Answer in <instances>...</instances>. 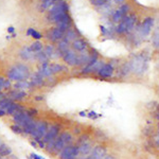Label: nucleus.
<instances>
[{
	"mask_svg": "<svg viewBox=\"0 0 159 159\" xmlns=\"http://www.w3.org/2000/svg\"><path fill=\"white\" fill-rule=\"evenodd\" d=\"M31 76L30 68L25 64H16L7 69V78L12 82H20L29 80Z\"/></svg>",
	"mask_w": 159,
	"mask_h": 159,
	"instance_id": "nucleus-1",
	"label": "nucleus"
},
{
	"mask_svg": "<svg viewBox=\"0 0 159 159\" xmlns=\"http://www.w3.org/2000/svg\"><path fill=\"white\" fill-rule=\"evenodd\" d=\"M136 22H137V17L134 14H127L121 21L118 24V25L115 28V31L118 34H129L134 29Z\"/></svg>",
	"mask_w": 159,
	"mask_h": 159,
	"instance_id": "nucleus-2",
	"label": "nucleus"
},
{
	"mask_svg": "<svg viewBox=\"0 0 159 159\" xmlns=\"http://www.w3.org/2000/svg\"><path fill=\"white\" fill-rule=\"evenodd\" d=\"M130 71L135 74H142L147 70L148 60L142 55H138L133 58V61L129 63Z\"/></svg>",
	"mask_w": 159,
	"mask_h": 159,
	"instance_id": "nucleus-3",
	"label": "nucleus"
},
{
	"mask_svg": "<svg viewBox=\"0 0 159 159\" xmlns=\"http://www.w3.org/2000/svg\"><path fill=\"white\" fill-rule=\"evenodd\" d=\"M58 159H79V148L76 144H69L66 145L63 150L61 151L60 154L57 155Z\"/></svg>",
	"mask_w": 159,
	"mask_h": 159,
	"instance_id": "nucleus-4",
	"label": "nucleus"
},
{
	"mask_svg": "<svg viewBox=\"0 0 159 159\" xmlns=\"http://www.w3.org/2000/svg\"><path fill=\"white\" fill-rule=\"evenodd\" d=\"M48 127H49L48 121H46V120H39V121H37L36 126H35V129L33 130L32 134H31L30 137H32L33 140L43 139V138L45 137L46 133H47Z\"/></svg>",
	"mask_w": 159,
	"mask_h": 159,
	"instance_id": "nucleus-5",
	"label": "nucleus"
},
{
	"mask_svg": "<svg viewBox=\"0 0 159 159\" xmlns=\"http://www.w3.org/2000/svg\"><path fill=\"white\" fill-rule=\"evenodd\" d=\"M61 132V125L60 123H52V124H50L45 137L43 138V142L48 143V142H50V141L54 140L56 137H58Z\"/></svg>",
	"mask_w": 159,
	"mask_h": 159,
	"instance_id": "nucleus-6",
	"label": "nucleus"
},
{
	"mask_svg": "<svg viewBox=\"0 0 159 159\" xmlns=\"http://www.w3.org/2000/svg\"><path fill=\"white\" fill-rule=\"evenodd\" d=\"M12 119H13V121L15 122V124L24 127L30 121H32L33 119H35V118L31 117L30 115L28 114L27 110H22V111H18V112H16V114L13 115Z\"/></svg>",
	"mask_w": 159,
	"mask_h": 159,
	"instance_id": "nucleus-7",
	"label": "nucleus"
},
{
	"mask_svg": "<svg viewBox=\"0 0 159 159\" xmlns=\"http://www.w3.org/2000/svg\"><path fill=\"white\" fill-rule=\"evenodd\" d=\"M106 154H107V148L104 144L100 143V144L93 145L90 154L85 159H102Z\"/></svg>",
	"mask_w": 159,
	"mask_h": 159,
	"instance_id": "nucleus-8",
	"label": "nucleus"
},
{
	"mask_svg": "<svg viewBox=\"0 0 159 159\" xmlns=\"http://www.w3.org/2000/svg\"><path fill=\"white\" fill-rule=\"evenodd\" d=\"M154 27V18L152 17H147V18L143 19V21L141 22L139 29V34L141 37H147L151 32H152V29Z\"/></svg>",
	"mask_w": 159,
	"mask_h": 159,
	"instance_id": "nucleus-9",
	"label": "nucleus"
},
{
	"mask_svg": "<svg viewBox=\"0 0 159 159\" xmlns=\"http://www.w3.org/2000/svg\"><path fill=\"white\" fill-rule=\"evenodd\" d=\"M130 10V7L129 4H121L118 9L112 13L111 15V19L114 22H117V24H119L121 20L124 18L125 16L127 15V13L129 12Z\"/></svg>",
	"mask_w": 159,
	"mask_h": 159,
	"instance_id": "nucleus-10",
	"label": "nucleus"
},
{
	"mask_svg": "<svg viewBox=\"0 0 159 159\" xmlns=\"http://www.w3.org/2000/svg\"><path fill=\"white\" fill-rule=\"evenodd\" d=\"M78 148H79V154H80V157H83L85 159L87 156L90 154L92 148H93V141L91 139H88L86 141H83L81 143H78Z\"/></svg>",
	"mask_w": 159,
	"mask_h": 159,
	"instance_id": "nucleus-11",
	"label": "nucleus"
},
{
	"mask_svg": "<svg viewBox=\"0 0 159 159\" xmlns=\"http://www.w3.org/2000/svg\"><path fill=\"white\" fill-rule=\"evenodd\" d=\"M64 35H65V33L57 27L51 28V29L48 30L47 33H46V37L52 43H58L60 40H61L64 38Z\"/></svg>",
	"mask_w": 159,
	"mask_h": 159,
	"instance_id": "nucleus-12",
	"label": "nucleus"
},
{
	"mask_svg": "<svg viewBox=\"0 0 159 159\" xmlns=\"http://www.w3.org/2000/svg\"><path fill=\"white\" fill-rule=\"evenodd\" d=\"M61 58L66 65L74 67V66H76V61H78V53L72 49H69L67 52L64 53Z\"/></svg>",
	"mask_w": 159,
	"mask_h": 159,
	"instance_id": "nucleus-13",
	"label": "nucleus"
},
{
	"mask_svg": "<svg viewBox=\"0 0 159 159\" xmlns=\"http://www.w3.org/2000/svg\"><path fill=\"white\" fill-rule=\"evenodd\" d=\"M98 57L99 54L96 50H91V54H90V60H89L88 63L82 68V73L83 74H88V73H92V69H93V66L96 65V63L98 61Z\"/></svg>",
	"mask_w": 159,
	"mask_h": 159,
	"instance_id": "nucleus-14",
	"label": "nucleus"
},
{
	"mask_svg": "<svg viewBox=\"0 0 159 159\" xmlns=\"http://www.w3.org/2000/svg\"><path fill=\"white\" fill-rule=\"evenodd\" d=\"M27 96H28V93L25 92V90H17V89H14V88L9 90L7 93V98H10L14 102L24 101V100L27 98Z\"/></svg>",
	"mask_w": 159,
	"mask_h": 159,
	"instance_id": "nucleus-15",
	"label": "nucleus"
},
{
	"mask_svg": "<svg viewBox=\"0 0 159 159\" xmlns=\"http://www.w3.org/2000/svg\"><path fill=\"white\" fill-rule=\"evenodd\" d=\"M114 72H115L114 65L108 63V64H104L97 73H98V75L102 79H109L114 75Z\"/></svg>",
	"mask_w": 159,
	"mask_h": 159,
	"instance_id": "nucleus-16",
	"label": "nucleus"
},
{
	"mask_svg": "<svg viewBox=\"0 0 159 159\" xmlns=\"http://www.w3.org/2000/svg\"><path fill=\"white\" fill-rule=\"evenodd\" d=\"M71 47H72V50H74L75 52H84L85 50L88 49V43L82 38H76L75 40L71 43Z\"/></svg>",
	"mask_w": 159,
	"mask_h": 159,
	"instance_id": "nucleus-17",
	"label": "nucleus"
},
{
	"mask_svg": "<svg viewBox=\"0 0 159 159\" xmlns=\"http://www.w3.org/2000/svg\"><path fill=\"white\" fill-rule=\"evenodd\" d=\"M30 83L32 87H42L45 85V82H46V79L43 78L39 73L37 72H34L33 74H31L30 76Z\"/></svg>",
	"mask_w": 159,
	"mask_h": 159,
	"instance_id": "nucleus-18",
	"label": "nucleus"
},
{
	"mask_svg": "<svg viewBox=\"0 0 159 159\" xmlns=\"http://www.w3.org/2000/svg\"><path fill=\"white\" fill-rule=\"evenodd\" d=\"M37 72L45 79L50 78V76H53L52 71H51V68H50V63H49V61H46V63L40 64L39 67H38Z\"/></svg>",
	"mask_w": 159,
	"mask_h": 159,
	"instance_id": "nucleus-19",
	"label": "nucleus"
},
{
	"mask_svg": "<svg viewBox=\"0 0 159 159\" xmlns=\"http://www.w3.org/2000/svg\"><path fill=\"white\" fill-rule=\"evenodd\" d=\"M34 54H35V53L31 50L30 46H24V47H22L21 49H20V51H19L20 58H21L22 61H25L34 58Z\"/></svg>",
	"mask_w": 159,
	"mask_h": 159,
	"instance_id": "nucleus-20",
	"label": "nucleus"
},
{
	"mask_svg": "<svg viewBox=\"0 0 159 159\" xmlns=\"http://www.w3.org/2000/svg\"><path fill=\"white\" fill-rule=\"evenodd\" d=\"M22 110H25V109L21 104L18 103V102H12L11 105L7 107V109L6 111H7V116H13L14 114H16V112H18V111H22Z\"/></svg>",
	"mask_w": 159,
	"mask_h": 159,
	"instance_id": "nucleus-21",
	"label": "nucleus"
},
{
	"mask_svg": "<svg viewBox=\"0 0 159 159\" xmlns=\"http://www.w3.org/2000/svg\"><path fill=\"white\" fill-rule=\"evenodd\" d=\"M66 147L65 142H64L63 140H61V138L58 136V137H56L54 139V144H53V150H52V153H51V155H54V156H57L58 154L61 150H63L64 148Z\"/></svg>",
	"mask_w": 159,
	"mask_h": 159,
	"instance_id": "nucleus-22",
	"label": "nucleus"
},
{
	"mask_svg": "<svg viewBox=\"0 0 159 159\" xmlns=\"http://www.w3.org/2000/svg\"><path fill=\"white\" fill-rule=\"evenodd\" d=\"M58 136H60V137L61 138V140L65 142L66 145L72 144V143H73V140H74L73 134L69 132V130H64V132H61Z\"/></svg>",
	"mask_w": 159,
	"mask_h": 159,
	"instance_id": "nucleus-23",
	"label": "nucleus"
},
{
	"mask_svg": "<svg viewBox=\"0 0 159 159\" xmlns=\"http://www.w3.org/2000/svg\"><path fill=\"white\" fill-rule=\"evenodd\" d=\"M90 60V54L89 53H83L81 52L78 54V61H76V66L78 67H84L87 63Z\"/></svg>",
	"mask_w": 159,
	"mask_h": 159,
	"instance_id": "nucleus-24",
	"label": "nucleus"
},
{
	"mask_svg": "<svg viewBox=\"0 0 159 159\" xmlns=\"http://www.w3.org/2000/svg\"><path fill=\"white\" fill-rule=\"evenodd\" d=\"M12 87L13 85L11 80H9L6 76H0V91H9L11 90Z\"/></svg>",
	"mask_w": 159,
	"mask_h": 159,
	"instance_id": "nucleus-25",
	"label": "nucleus"
},
{
	"mask_svg": "<svg viewBox=\"0 0 159 159\" xmlns=\"http://www.w3.org/2000/svg\"><path fill=\"white\" fill-rule=\"evenodd\" d=\"M13 88L17 89V90H27V89L32 88L29 80H25V81H20V82H15V84L13 85Z\"/></svg>",
	"mask_w": 159,
	"mask_h": 159,
	"instance_id": "nucleus-26",
	"label": "nucleus"
},
{
	"mask_svg": "<svg viewBox=\"0 0 159 159\" xmlns=\"http://www.w3.org/2000/svg\"><path fill=\"white\" fill-rule=\"evenodd\" d=\"M69 46H70V43H69L68 42H66L65 39H61V40H60V42H58L56 50H57L58 52L61 53V55L63 56L64 53L67 52V51L70 49V48H69Z\"/></svg>",
	"mask_w": 159,
	"mask_h": 159,
	"instance_id": "nucleus-27",
	"label": "nucleus"
},
{
	"mask_svg": "<svg viewBox=\"0 0 159 159\" xmlns=\"http://www.w3.org/2000/svg\"><path fill=\"white\" fill-rule=\"evenodd\" d=\"M36 123H37L36 120L33 119L32 121H30L27 125H25V126L22 127V129H24V135L31 136V134H32L33 130H34V129H35V126H36Z\"/></svg>",
	"mask_w": 159,
	"mask_h": 159,
	"instance_id": "nucleus-28",
	"label": "nucleus"
},
{
	"mask_svg": "<svg viewBox=\"0 0 159 159\" xmlns=\"http://www.w3.org/2000/svg\"><path fill=\"white\" fill-rule=\"evenodd\" d=\"M76 38H78V35H76V31H74L72 29H69L67 32L65 33L63 39H65L66 42H68L69 43H72L73 40H75Z\"/></svg>",
	"mask_w": 159,
	"mask_h": 159,
	"instance_id": "nucleus-29",
	"label": "nucleus"
},
{
	"mask_svg": "<svg viewBox=\"0 0 159 159\" xmlns=\"http://www.w3.org/2000/svg\"><path fill=\"white\" fill-rule=\"evenodd\" d=\"M12 155V148L6 143H2L0 145V156L1 157H10Z\"/></svg>",
	"mask_w": 159,
	"mask_h": 159,
	"instance_id": "nucleus-30",
	"label": "nucleus"
},
{
	"mask_svg": "<svg viewBox=\"0 0 159 159\" xmlns=\"http://www.w3.org/2000/svg\"><path fill=\"white\" fill-rule=\"evenodd\" d=\"M34 58L37 61H39L40 64L43 63H46V61H49V57L47 56V54L45 53V51H39V52H36L34 54Z\"/></svg>",
	"mask_w": 159,
	"mask_h": 159,
	"instance_id": "nucleus-31",
	"label": "nucleus"
},
{
	"mask_svg": "<svg viewBox=\"0 0 159 159\" xmlns=\"http://www.w3.org/2000/svg\"><path fill=\"white\" fill-rule=\"evenodd\" d=\"M27 35H28V36L33 37L35 40H39V39H42V38H43L42 33H39L38 31L33 29V28H29V29L27 30Z\"/></svg>",
	"mask_w": 159,
	"mask_h": 159,
	"instance_id": "nucleus-32",
	"label": "nucleus"
},
{
	"mask_svg": "<svg viewBox=\"0 0 159 159\" xmlns=\"http://www.w3.org/2000/svg\"><path fill=\"white\" fill-rule=\"evenodd\" d=\"M30 48L33 52L36 53V52H39V51H42L43 49V45L40 40H35V42H33L30 45Z\"/></svg>",
	"mask_w": 159,
	"mask_h": 159,
	"instance_id": "nucleus-33",
	"label": "nucleus"
},
{
	"mask_svg": "<svg viewBox=\"0 0 159 159\" xmlns=\"http://www.w3.org/2000/svg\"><path fill=\"white\" fill-rule=\"evenodd\" d=\"M50 68H51V71H52V74H57L61 72V71L65 70V67L63 65H60V64H56V63H50Z\"/></svg>",
	"mask_w": 159,
	"mask_h": 159,
	"instance_id": "nucleus-34",
	"label": "nucleus"
},
{
	"mask_svg": "<svg viewBox=\"0 0 159 159\" xmlns=\"http://www.w3.org/2000/svg\"><path fill=\"white\" fill-rule=\"evenodd\" d=\"M12 102H14V101H12L10 98H7V97H3L1 100H0V109H3V110H7V107L11 105Z\"/></svg>",
	"mask_w": 159,
	"mask_h": 159,
	"instance_id": "nucleus-35",
	"label": "nucleus"
},
{
	"mask_svg": "<svg viewBox=\"0 0 159 159\" xmlns=\"http://www.w3.org/2000/svg\"><path fill=\"white\" fill-rule=\"evenodd\" d=\"M152 43L154 45V47L159 48V28L154 30L153 33V38H152Z\"/></svg>",
	"mask_w": 159,
	"mask_h": 159,
	"instance_id": "nucleus-36",
	"label": "nucleus"
},
{
	"mask_svg": "<svg viewBox=\"0 0 159 159\" xmlns=\"http://www.w3.org/2000/svg\"><path fill=\"white\" fill-rule=\"evenodd\" d=\"M53 4H54V2L52 0H43V2L40 3V9H42V11L49 10Z\"/></svg>",
	"mask_w": 159,
	"mask_h": 159,
	"instance_id": "nucleus-37",
	"label": "nucleus"
},
{
	"mask_svg": "<svg viewBox=\"0 0 159 159\" xmlns=\"http://www.w3.org/2000/svg\"><path fill=\"white\" fill-rule=\"evenodd\" d=\"M10 129L14 134H17V135H24V129H22L21 126H19V125L17 124H12L11 126H10Z\"/></svg>",
	"mask_w": 159,
	"mask_h": 159,
	"instance_id": "nucleus-38",
	"label": "nucleus"
},
{
	"mask_svg": "<svg viewBox=\"0 0 159 159\" xmlns=\"http://www.w3.org/2000/svg\"><path fill=\"white\" fill-rule=\"evenodd\" d=\"M90 2L94 7H103L107 3V0H90Z\"/></svg>",
	"mask_w": 159,
	"mask_h": 159,
	"instance_id": "nucleus-39",
	"label": "nucleus"
},
{
	"mask_svg": "<svg viewBox=\"0 0 159 159\" xmlns=\"http://www.w3.org/2000/svg\"><path fill=\"white\" fill-rule=\"evenodd\" d=\"M87 117H88L89 119H91V120H94V119H97L98 117H100V115L97 114L94 110H90V111L87 114Z\"/></svg>",
	"mask_w": 159,
	"mask_h": 159,
	"instance_id": "nucleus-40",
	"label": "nucleus"
},
{
	"mask_svg": "<svg viewBox=\"0 0 159 159\" xmlns=\"http://www.w3.org/2000/svg\"><path fill=\"white\" fill-rule=\"evenodd\" d=\"M27 111H28V114H29L30 116L33 117V118H35L38 115V111L36 109H34V108H30V109H28Z\"/></svg>",
	"mask_w": 159,
	"mask_h": 159,
	"instance_id": "nucleus-41",
	"label": "nucleus"
},
{
	"mask_svg": "<svg viewBox=\"0 0 159 159\" xmlns=\"http://www.w3.org/2000/svg\"><path fill=\"white\" fill-rule=\"evenodd\" d=\"M37 142V145H38V148H42V150H45L46 148V143L43 142V139H39V140H35Z\"/></svg>",
	"mask_w": 159,
	"mask_h": 159,
	"instance_id": "nucleus-42",
	"label": "nucleus"
},
{
	"mask_svg": "<svg viewBox=\"0 0 159 159\" xmlns=\"http://www.w3.org/2000/svg\"><path fill=\"white\" fill-rule=\"evenodd\" d=\"M100 29H101V32H102V34H103L104 36L108 34V33H110V30L107 29V28H105L104 25H100Z\"/></svg>",
	"mask_w": 159,
	"mask_h": 159,
	"instance_id": "nucleus-43",
	"label": "nucleus"
},
{
	"mask_svg": "<svg viewBox=\"0 0 159 159\" xmlns=\"http://www.w3.org/2000/svg\"><path fill=\"white\" fill-rule=\"evenodd\" d=\"M29 159H45L43 157H42L40 155H38V154H35V153H31L30 154V157Z\"/></svg>",
	"mask_w": 159,
	"mask_h": 159,
	"instance_id": "nucleus-44",
	"label": "nucleus"
},
{
	"mask_svg": "<svg viewBox=\"0 0 159 159\" xmlns=\"http://www.w3.org/2000/svg\"><path fill=\"white\" fill-rule=\"evenodd\" d=\"M102 159H117V157L114 155V154H106Z\"/></svg>",
	"mask_w": 159,
	"mask_h": 159,
	"instance_id": "nucleus-45",
	"label": "nucleus"
},
{
	"mask_svg": "<svg viewBox=\"0 0 159 159\" xmlns=\"http://www.w3.org/2000/svg\"><path fill=\"white\" fill-rule=\"evenodd\" d=\"M73 134L74 135H81L82 134V129H80V127L78 126V127H74V129H73Z\"/></svg>",
	"mask_w": 159,
	"mask_h": 159,
	"instance_id": "nucleus-46",
	"label": "nucleus"
},
{
	"mask_svg": "<svg viewBox=\"0 0 159 159\" xmlns=\"http://www.w3.org/2000/svg\"><path fill=\"white\" fill-rule=\"evenodd\" d=\"M34 100H35V101H38V102L43 101V100H45V96H42V94H40V96H35Z\"/></svg>",
	"mask_w": 159,
	"mask_h": 159,
	"instance_id": "nucleus-47",
	"label": "nucleus"
},
{
	"mask_svg": "<svg viewBox=\"0 0 159 159\" xmlns=\"http://www.w3.org/2000/svg\"><path fill=\"white\" fill-rule=\"evenodd\" d=\"M30 144L32 145V147L34 148H38L37 142H36V141H35V140H31V141H30Z\"/></svg>",
	"mask_w": 159,
	"mask_h": 159,
	"instance_id": "nucleus-48",
	"label": "nucleus"
},
{
	"mask_svg": "<svg viewBox=\"0 0 159 159\" xmlns=\"http://www.w3.org/2000/svg\"><path fill=\"white\" fill-rule=\"evenodd\" d=\"M14 32H15V28L14 27H12V25H11V27L7 28V33H9V34H13Z\"/></svg>",
	"mask_w": 159,
	"mask_h": 159,
	"instance_id": "nucleus-49",
	"label": "nucleus"
},
{
	"mask_svg": "<svg viewBox=\"0 0 159 159\" xmlns=\"http://www.w3.org/2000/svg\"><path fill=\"white\" fill-rule=\"evenodd\" d=\"M7 116V111L3 109H0V118H3Z\"/></svg>",
	"mask_w": 159,
	"mask_h": 159,
	"instance_id": "nucleus-50",
	"label": "nucleus"
},
{
	"mask_svg": "<svg viewBox=\"0 0 159 159\" xmlns=\"http://www.w3.org/2000/svg\"><path fill=\"white\" fill-rule=\"evenodd\" d=\"M79 116L80 117H87V112L84 111V110H82V111L79 112Z\"/></svg>",
	"mask_w": 159,
	"mask_h": 159,
	"instance_id": "nucleus-51",
	"label": "nucleus"
},
{
	"mask_svg": "<svg viewBox=\"0 0 159 159\" xmlns=\"http://www.w3.org/2000/svg\"><path fill=\"white\" fill-rule=\"evenodd\" d=\"M111 1H114L115 3H117V4H119V3H123V2L125 1V0H111Z\"/></svg>",
	"mask_w": 159,
	"mask_h": 159,
	"instance_id": "nucleus-52",
	"label": "nucleus"
},
{
	"mask_svg": "<svg viewBox=\"0 0 159 159\" xmlns=\"http://www.w3.org/2000/svg\"><path fill=\"white\" fill-rule=\"evenodd\" d=\"M156 142L159 145V132H157V138H156Z\"/></svg>",
	"mask_w": 159,
	"mask_h": 159,
	"instance_id": "nucleus-53",
	"label": "nucleus"
},
{
	"mask_svg": "<svg viewBox=\"0 0 159 159\" xmlns=\"http://www.w3.org/2000/svg\"><path fill=\"white\" fill-rule=\"evenodd\" d=\"M3 97H6V96H4V93H3V92H2V91H0V100H1L2 98H3Z\"/></svg>",
	"mask_w": 159,
	"mask_h": 159,
	"instance_id": "nucleus-54",
	"label": "nucleus"
},
{
	"mask_svg": "<svg viewBox=\"0 0 159 159\" xmlns=\"http://www.w3.org/2000/svg\"><path fill=\"white\" fill-rule=\"evenodd\" d=\"M157 129H158V132H159V121H158V123H157Z\"/></svg>",
	"mask_w": 159,
	"mask_h": 159,
	"instance_id": "nucleus-55",
	"label": "nucleus"
},
{
	"mask_svg": "<svg viewBox=\"0 0 159 159\" xmlns=\"http://www.w3.org/2000/svg\"><path fill=\"white\" fill-rule=\"evenodd\" d=\"M52 1L53 2H54V1H64V0H52Z\"/></svg>",
	"mask_w": 159,
	"mask_h": 159,
	"instance_id": "nucleus-56",
	"label": "nucleus"
},
{
	"mask_svg": "<svg viewBox=\"0 0 159 159\" xmlns=\"http://www.w3.org/2000/svg\"><path fill=\"white\" fill-rule=\"evenodd\" d=\"M2 143H3V142H2V141H1V139H0V145H1Z\"/></svg>",
	"mask_w": 159,
	"mask_h": 159,
	"instance_id": "nucleus-57",
	"label": "nucleus"
},
{
	"mask_svg": "<svg viewBox=\"0 0 159 159\" xmlns=\"http://www.w3.org/2000/svg\"><path fill=\"white\" fill-rule=\"evenodd\" d=\"M1 159H9V158H7V157H2Z\"/></svg>",
	"mask_w": 159,
	"mask_h": 159,
	"instance_id": "nucleus-58",
	"label": "nucleus"
},
{
	"mask_svg": "<svg viewBox=\"0 0 159 159\" xmlns=\"http://www.w3.org/2000/svg\"><path fill=\"white\" fill-rule=\"evenodd\" d=\"M1 158H2V157H1V156H0V159H1Z\"/></svg>",
	"mask_w": 159,
	"mask_h": 159,
	"instance_id": "nucleus-59",
	"label": "nucleus"
},
{
	"mask_svg": "<svg viewBox=\"0 0 159 159\" xmlns=\"http://www.w3.org/2000/svg\"><path fill=\"white\" fill-rule=\"evenodd\" d=\"M158 49H159V48H158Z\"/></svg>",
	"mask_w": 159,
	"mask_h": 159,
	"instance_id": "nucleus-60",
	"label": "nucleus"
}]
</instances>
